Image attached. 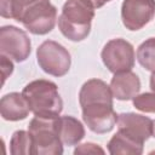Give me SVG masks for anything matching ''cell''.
Instances as JSON below:
<instances>
[{
    "label": "cell",
    "mask_w": 155,
    "mask_h": 155,
    "mask_svg": "<svg viewBox=\"0 0 155 155\" xmlns=\"http://www.w3.org/2000/svg\"><path fill=\"white\" fill-rule=\"evenodd\" d=\"M94 6L90 0H67L58 17L61 33L70 41H82L91 31Z\"/></svg>",
    "instance_id": "1"
},
{
    "label": "cell",
    "mask_w": 155,
    "mask_h": 155,
    "mask_svg": "<svg viewBox=\"0 0 155 155\" xmlns=\"http://www.w3.org/2000/svg\"><path fill=\"white\" fill-rule=\"evenodd\" d=\"M22 93L35 116L57 117L63 110V101L58 87L50 80H34L24 86Z\"/></svg>",
    "instance_id": "2"
},
{
    "label": "cell",
    "mask_w": 155,
    "mask_h": 155,
    "mask_svg": "<svg viewBox=\"0 0 155 155\" xmlns=\"http://www.w3.org/2000/svg\"><path fill=\"white\" fill-rule=\"evenodd\" d=\"M58 117V116H57ZM57 117L35 116L28 125L31 137V154L38 155H61L63 154V143L57 130Z\"/></svg>",
    "instance_id": "3"
},
{
    "label": "cell",
    "mask_w": 155,
    "mask_h": 155,
    "mask_svg": "<svg viewBox=\"0 0 155 155\" xmlns=\"http://www.w3.org/2000/svg\"><path fill=\"white\" fill-rule=\"evenodd\" d=\"M36 61L46 74L56 78L64 76L71 65L68 50L53 40H46L36 48Z\"/></svg>",
    "instance_id": "4"
},
{
    "label": "cell",
    "mask_w": 155,
    "mask_h": 155,
    "mask_svg": "<svg viewBox=\"0 0 155 155\" xmlns=\"http://www.w3.org/2000/svg\"><path fill=\"white\" fill-rule=\"evenodd\" d=\"M57 21V8L50 0H36L19 17L18 22L34 35L52 31Z\"/></svg>",
    "instance_id": "5"
},
{
    "label": "cell",
    "mask_w": 155,
    "mask_h": 155,
    "mask_svg": "<svg viewBox=\"0 0 155 155\" xmlns=\"http://www.w3.org/2000/svg\"><path fill=\"white\" fill-rule=\"evenodd\" d=\"M101 57L103 64L113 74L128 71L134 65V48L131 42L125 39L117 38L108 41L102 52Z\"/></svg>",
    "instance_id": "6"
},
{
    "label": "cell",
    "mask_w": 155,
    "mask_h": 155,
    "mask_svg": "<svg viewBox=\"0 0 155 155\" xmlns=\"http://www.w3.org/2000/svg\"><path fill=\"white\" fill-rule=\"evenodd\" d=\"M31 52V42L23 29L15 25L0 28V54H5L17 63L24 62Z\"/></svg>",
    "instance_id": "7"
},
{
    "label": "cell",
    "mask_w": 155,
    "mask_h": 155,
    "mask_svg": "<svg viewBox=\"0 0 155 155\" xmlns=\"http://www.w3.org/2000/svg\"><path fill=\"white\" fill-rule=\"evenodd\" d=\"M155 17V0H124L121 19L126 29L136 31L145 27Z\"/></svg>",
    "instance_id": "8"
},
{
    "label": "cell",
    "mask_w": 155,
    "mask_h": 155,
    "mask_svg": "<svg viewBox=\"0 0 155 155\" xmlns=\"http://www.w3.org/2000/svg\"><path fill=\"white\" fill-rule=\"evenodd\" d=\"M81 109L84 122L94 133L103 134L110 132L117 121V114L111 104L97 103L82 107Z\"/></svg>",
    "instance_id": "9"
},
{
    "label": "cell",
    "mask_w": 155,
    "mask_h": 155,
    "mask_svg": "<svg viewBox=\"0 0 155 155\" xmlns=\"http://www.w3.org/2000/svg\"><path fill=\"white\" fill-rule=\"evenodd\" d=\"M117 131L138 143L144 144L153 136V120L136 113H121L117 115Z\"/></svg>",
    "instance_id": "10"
},
{
    "label": "cell",
    "mask_w": 155,
    "mask_h": 155,
    "mask_svg": "<svg viewBox=\"0 0 155 155\" xmlns=\"http://www.w3.org/2000/svg\"><path fill=\"white\" fill-rule=\"evenodd\" d=\"M113 98L110 86L101 79L87 80L81 86L79 92V103L81 108L97 103H107L113 105Z\"/></svg>",
    "instance_id": "11"
},
{
    "label": "cell",
    "mask_w": 155,
    "mask_h": 155,
    "mask_svg": "<svg viewBox=\"0 0 155 155\" xmlns=\"http://www.w3.org/2000/svg\"><path fill=\"white\" fill-rule=\"evenodd\" d=\"M113 97L119 101L133 99L140 91V80L138 75L131 70L114 74L110 81Z\"/></svg>",
    "instance_id": "12"
},
{
    "label": "cell",
    "mask_w": 155,
    "mask_h": 155,
    "mask_svg": "<svg viewBox=\"0 0 155 155\" xmlns=\"http://www.w3.org/2000/svg\"><path fill=\"white\" fill-rule=\"evenodd\" d=\"M30 111V107L23 93L11 92L2 96L0 99V114L6 121L24 120Z\"/></svg>",
    "instance_id": "13"
},
{
    "label": "cell",
    "mask_w": 155,
    "mask_h": 155,
    "mask_svg": "<svg viewBox=\"0 0 155 155\" xmlns=\"http://www.w3.org/2000/svg\"><path fill=\"white\" fill-rule=\"evenodd\" d=\"M57 130L64 145H78L85 137V127L76 117L65 115L57 117Z\"/></svg>",
    "instance_id": "14"
},
{
    "label": "cell",
    "mask_w": 155,
    "mask_h": 155,
    "mask_svg": "<svg viewBox=\"0 0 155 155\" xmlns=\"http://www.w3.org/2000/svg\"><path fill=\"white\" fill-rule=\"evenodd\" d=\"M143 145L144 144L138 143L134 139L130 138L128 136L124 134L122 132L117 131L108 142V151L111 155H117V154L139 155L143 153Z\"/></svg>",
    "instance_id": "15"
},
{
    "label": "cell",
    "mask_w": 155,
    "mask_h": 155,
    "mask_svg": "<svg viewBox=\"0 0 155 155\" xmlns=\"http://www.w3.org/2000/svg\"><path fill=\"white\" fill-rule=\"evenodd\" d=\"M137 61L145 70L155 71V38H149L138 46Z\"/></svg>",
    "instance_id": "16"
},
{
    "label": "cell",
    "mask_w": 155,
    "mask_h": 155,
    "mask_svg": "<svg viewBox=\"0 0 155 155\" xmlns=\"http://www.w3.org/2000/svg\"><path fill=\"white\" fill-rule=\"evenodd\" d=\"M36 0H0V13L4 18H12L18 22L22 13Z\"/></svg>",
    "instance_id": "17"
},
{
    "label": "cell",
    "mask_w": 155,
    "mask_h": 155,
    "mask_svg": "<svg viewBox=\"0 0 155 155\" xmlns=\"http://www.w3.org/2000/svg\"><path fill=\"white\" fill-rule=\"evenodd\" d=\"M31 137L29 131H16L10 140V153L12 155H29L31 154Z\"/></svg>",
    "instance_id": "18"
},
{
    "label": "cell",
    "mask_w": 155,
    "mask_h": 155,
    "mask_svg": "<svg viewBox=\"0 0 155 155\" xmlns=\"http://www.w3.org/2000/svg\"><path fill=\"white\" fill-rule=\"evenodd\" d=\"M133 107L143 113H155V92L138 93L133 99Z\"/></svg>",
    "instance_id": "19"
},
{
    "label": "cell",
    "mask_w": 155,
    "mask_h": 155,
    "mask_svg": "<svg viewBox=\"0 0 155 155\" xmlns=\"http://www.w3.org/2000/svg\"><path fill=\"white\" fill-rule=\"evenodd\" d=\"M104 149L101 148L98 144H94V143H84V144H80L75 148L74 150V154L78 155V154H104Z\"/></svg>",
    "instance_id": "20"
},
{
    "label": "cell",
    "mask_w": 155,
    "mask_h": 155,
    "mask_svg": "<svg viewBox=\"0 0 155 155\" xmlns=\"http://www.w3.org/2000/svg\"><path fill=\"white\" fill-rule=\"evenodd\" d=\"M0 65H1V74H2V85L5 84L6 79L13 73V64L11 58L5 54H0Z\"/></svg>",
    "instance_id": "21"
},
{
    "label": "cell",
    "mask_w": 155,
    "mask_h": 155,
    "mask_svg": "<svg viewBox=\"0 0 155 155\" xmlns=\"http://www.w3.org/2000/svg\"><path fill=\"white\" fill-rule=\"evenodd\" d=\"M90 1H91V4L94 6V8H99V7L104 6L107 2H109V1H111V0H90Z\"/></svg>",
    "instance_id": "22"
},
{
    "label": "cell",
    "mask_w": 155,
    "mask_h": 155,
    "mask_svg": "<svg viewBox=\"0 0 155 155\" xmlns=\"http://www.w3.org/2000/svg\"><path fill=\"white\" fill-rule=\"evenodd\" d=\"M150 88L153 92H155V71H153L150 75Z\"/></svg>",
    "instance_id": "23"
},
{
    "label": "cell",
    "mask_w": 155,
    "mask_h": 155,
    "mask_svg": "<svg viewBox=\"0 0 155 155\" xmlns=\"http://www.w3.org/2000/svg\"><path fill=\"white\" fill-rule=\"evenodd\" d=\"M153 137L155 138V120L153 121Z\"/></svg>",
    "instance_id": "24"
}]
</instances>
